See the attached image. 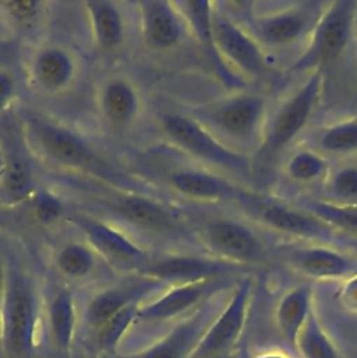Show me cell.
Here are the masks:
<instances>
[{
	"instance_id": "cell-18",
	"label": "cell",
	"mask_w": 357,
	"mask_h": 358,
	"mask_svg": "<svg viewBox=\"0 0 357 358\" xmlns=\"http://www.w3.org/2000/svg\"><path fill=\"white\" fill-rule=\"evenodd\" d=\"M101 120L113 131H126L137 124L144 112V98L139 85L125 74L104 77L95 94Z\"/></svg>"
},
{
	"instance_id": "cell-39",
	"label": "cell",
	"mask_w": 357,
	"mask_h": 358,
	"mask_svg": "<svg viewBox=\"0 0 357 358\" xmlns=\"http://www.w3.org/2000/svg\"><path fill=\"white\" fill-rule=\"evenodd\" d=\"M6 281H7V257L0 250V303L4 295Z\"/></svg>"
},
{
	"instance_id": "cell-9",
	"label": "cell",
	"mask_w": 357,
	"mask_h": 358,
	"mask_svg": "<svg viewBox=\"0 0 357 358\" xmlns=\"http://www.w3.org/2000/svg\"><path fill=\"white\" fill-rule=\"evenodd\" d=\"M357 29V1H329L297 57L287 66V76H302L336 63L350 46Z\"/></svg>"
},
{
	"instance_id": "cell-22",
	"label": "cell",
	"mask_w": 357,
	"mask_h": 358,
	"mask_svg": "<svg viewBox=\"0 0 357 358\" xmlns=\"http://www.w3.org/2000/svg\"><path fill=\"white\" fill-rule=\"evenodd\" d=\"M217 315L207 301L147 348L126 355L115 354L109 358H189Z\"/></svg>"
},
{
	"instance_id": "cell-37",
	"label": "cell",
	"mask_w": 357,
	"mask_h": 358,
	"mask_svg": "<svg viewBox=\"0 0 357 358\" xmlns=\"http://www.w3.org/2000/svg\"><path fill=\"white\" fill-rule=\"evenodd\" d=\"M17 87L10 71L0 67V113H3L14 101Z\"/></svg>"
},
{
	"instance_id": "cell-36",
	"label": "cell",
	"mask_w": 357,
	"mask_h": 358,
	"mask_svg": "<svg viewBox=\"0 0 357 358\" xmlns=\"http://www.w3.org/2000/svg\"><path fill=\"white\" fill-rule=\"evenodd\" d=\"M325 189V200L357 206V165H344L329 173Z\"/></svg>"
},
{
	"instance_id": "cell-2",
	"label": "cell",
	"mask_w": 357,
	"mask_h": 358,
	"mask_svg": "<svg viewBox=\"0 0 357 358\" xmlns=\"http://www.w3.org/2000/svg\"><path fill=\"white\" fill-rule=\"evenodd\" d=\"M186 113L228 148L252 157L263 138L269 105L265 95L244 88L192 105Z\"/></svg>"
},
{
	"instance_id": "cell-42",
	"label": "cell",
	"mask_w": 357,
	"mask_h": 358,
	"mask_svg": "<svg viewBox=\"0 0 357 358\" xmlns=\"http://www.w3.org/2000/svg\"><path fill=\"white\" fill-rule=\"evenodd\" d=\"M48 358H64V357H62V355H59L57 352H55V351H53L50 355H48Z\"/></svg>"
},
{
	"instance_id": "cell-43",
	"label": "cell",
	"mask_w": 357,
	"mask_h": 358,
	"mask_svg": "<svg viewBox=\"0 0 357 358\" xmlns=\"http://www.w3.org/2000/svg\"><path fill=\"white\" fill-rule=\"evenodd\" d=\"M265 358H281V357H265Z\"/></svg>"
},
{
	"instance_id": "cell-28",
	"label": "cell",
	"mask_w": 357,
	"mask_h": 358,
	"mask_svg": "<svg viewBox=\"0 0 357 358\" xmlns=\"http://www.w3.org/2000/svg\"><path fill=\"white\" fill-rule=\"evenodd\" d=\"M38 186L27 161L18 155L7 154V169L0 185L1 200L11 204L28 201Z\"/></svg>"
},
{
	"instance_id": "cell-14",
	"label": "cell",
	"mask_w": 357,
	"mask_h": 358,
	"mask_svg": "<svg viewBox=\"0 0 357 358\" xmlns=\"http://www.w3.org/2000/svg\"><path fill=\"white\" fill-rule=\"evenodd\" d=\"M253 282L249 277L238 280L224 308L214 317L189 358H231L249 313Z\"/></svg>"
},
{
	"instance_id": "cell-17",
	"label": "cell",
	"mask_w": 357,
	"mask_h": 358,
	"mask_svg": "<svg viewBox=\"0 0 357 358\" xmlns=\"http://www.w3.org/2000/svg\"><path fill=\"white\" fill-rule=\"evenodd\" d=\"M242 270V267L221 262L207 253L174 250L155 255L151 264L140 274L162 281L171 287L207 278L234 277Z\"/></svg>"
},
{
	"instance_id": "cell-38",
	"label": "cell",
	"mask_w": 357,
	"mask_h": 358,
	"mask_svg": "<svg viewBox=\"0 0 357 358\" xmlns=\"http://www.w3.org/2000/svg\"><path fill=\"white\" fill-rule=\"evenodd\" d=\"M339 299L344 308L357 312V273L343 280L339 291Z\"/></svg>"
},
{
	"instance_id": "cell-1",
	"label": "cell",
	"mask_w": 357,
	"mask_h": 358,
	"mask_svg": "<svg viewBox=\"0 0 357 358\" xmlns=\"http://www.w3.org/2000/svg\"><path fill=\"white\" fill-rule=\"evenodd\" d=\"M21 138L27 150L41 162L67 173L84 175L99 183L126 186L115 180L95 148L69 126L35 110H25L20 119Z\"/></svg>"
},
{
	"instance_id": "cell-21",
	"label": "cell",
	"mask_w": 357,
	"mask_h": 358,
	"mask_svg": "<svg viewBox=\"0 0 357 358\" xmlns=\"http://www.w3.org/2000/svg\"><path fill=\"white\" fill-rule=\"evenodd\" d=\"M134 7L140 36L150 50H174L190 35L174 1L140 0L134 3Z\"/></svg>"
},
{
	"instance_id": "cell-5",
	"label": "cell",
	"mask_w": 357,
	"mask_h": 358,
	"mask_svg": "<svg viewBox=\"0 0 357 358\" xmlns=\"http://www.w3.org/2000/svg\"><path fill=\"white\" fill-rule=\"evenodd\" d=\"M41 298L35 278L7 257V281L0 303V343L6 358H34Z\"/></svg>"
},
{
	"instance_id": "cell-4",
	"label": "cell",
	"mask_w": 357,
	"mask_h": 358,
	"mask_svg": "<svg viewBox=\"0 0 357 358\" xmlns=\"http://www.w3.org/2000/svg\"><path fill=\"white\" fill-rule=\"evenodd\" d=\"M158 126L168 145L196 165L224 175L235 182L253 176L252 157L237 152L199 124L186 110H167L160 115Z\"/></svg>"
},
{
	"instance_id": "cell-6",
	"label": "cell",
	"mask_w": 357,
	"mask_h": 358,
	"mask_svg": "<svg viewBox=\"0 0 357 358\" xmlns=\"http://www.w3.org/2000/svg\"><path fill=\"white\" fill-rule=\"evenodd\" d=\"M325 84V73L314 71L279 105L269 112L265 133L258 151L252 155L253 173L267 169L304 131L319 105Z\"/></svg>"
},
{
	"instance_id": "cell-8",
	"label": "cell",
	"mask_w": 357,
	"mask_h": 358,
	"mask_svg": "<svg viewBox=\"0 0 357 358\" xmlns=\"http://www.w3.org/2000/svg\"><path fill=\"white\" fill-rule=\"evenodd\" d=\"M185 214L203 253L242 268L260 266L269 260L266 242L245 221L220 214L206 217H192L186 211Z\"/></svg>"
},
{
	"instance_id": "cell-10",
	"label": "cell",
	"mask_w": 357,
	"mask_h": 358,
	"mask_svg": "<svg viewBox=\"0 0 357 358\" xmlns=\"http://www.w3.org/2000/svg\"><path fill=\"white\" fill-rule=\"evenodd\" d=\"M66 221L76 227L105 263L116 271L140 274L155 257V255L129 231L92 213L84 210L69 211Z\"/></svg>"
},
{
	"instance_id": "cell-25",
	"label": "cell",
	"mask_w": 357,
	"mask_h": 358,
	"mask_svg": "<svg viewBox=\"0 0 357 358\" xmlns=\"http://www.w3.org/2000/svg\"><path fill=\"white\" fill-rule=\"evenodd\" d=\"M52 264L60 278L71 282L91 278L102 266L111 268L83 236L57 245L52 255Z\"/></svg>"
},
{
	"instance_id": "cell-29",
	"label": "cell",
	"mask_w": 357,
	"mask_h": 358,
	"mask_svg": "<svg viewBox=\"0 0 357 358\" xmlns=\"http://www.w3.org/2000/svg\"><path fill=\"white\" fill-rule=\"evenodd\" d=\"M297 206L318 217L339 234L357 236V206L333 203L325 199L304 200Z\"/></svg>"
},
{
	"instance_id": "cell-23",
	"label": "cell",
	"mask_w": 357,
	"mask_h": 358,
	"mask_svg": "<svg viewBox=\"0 0 357 358\" xmlns=\"http://www.w3.org/2000/svg\"><path fill=\"white\" fill-rule=\"evenodd\" d=\"M181 15L183 17L189 34L195 38L200 49L203 50L207 62L210 63L213 71L218 77V80L228 87L230 90H244L246 83L237 77L221 60L211 29V13H213V1H202V0H176L174 1Z\"/></svg>"
},
{
	"instance_id": "cell-44",
	"label": "cell",
	"mask_w": 357,
	"mask_h": 358,
	"mask_svg": "<svg viewBox=\"0 0 357 358\" xmlns=\"http://www.w3.org/2000/svg\"><path fill=\"white\" fill-rule=\"evenodd\" d=\"M0 334H1V319H0Z\"/></svg>"
},
{
	"instance_id": "cell-11",
	"label": "cell",
	"mask_w": 357,
	"mask_h": 358,
	"mask_svg": "<svg viewBox=\"0 0 357 358\" xmlns=\"http://www.w3.org/2000/svg\"><path fill=\"white\" fill-rule=\"evenodd\" d=\"M213 39L224 64L242 81L266 80L272 74L267 53L248 29L228 14L220 1H213Z\"/></svg>"
},
{
	"instance_id": "cell-30",
	"label": "cell",
	"mask_w": 357,
	"mask_h": 358,
	"mask_svg": "<svg viewBox=\"0 0 357 358\" xmlns=\"http://www.w3.org/2000/svg\"><path fill=\"white\" fill-rule=\"evenodd\" d=\"M316 151L330 155L357 152V117L346 119L323 127L315 138Z\"/></svg>"
},
{
	"instance_id": "cell-33",
	"label": "cell",
	"mask_w": 357,
	"mask_h": 358,
	"mask_svg": "<svg viewBox=\"0 0 357 358\" xmlns=\"http://www.w3.org/2000/svg\"><path fill=\"white\" fill-rule=\"evenodd\" d=\"M141 303H136L122 309L120 312L115 313L109 317L105 323H102L97 330L95 334V344L97 348L106 355H115V350L129 327L137 320V312Z\"/></svg>"
},
{
	"instance_id": "cell-35",
	"label": "cell",
	"mask_w": 357,
	"mask_h": 358,
	"mask_svg": "<svg viewBox=\"0 0 357 358\" xmlns=\"http://www.w3.org/2000/svg\"><path fill=\"white\" fill-rule=\"evenodd\" d=\"M28 201L34 220L42 227H52L66 220L69 213L64 200L48 187H38Z\"/></svg>"
},
{
	"instance_id": "cell-24",
	"label": "cell",
	"mask_w": 357,
	"mask_h": 358,
	"mask_svg": "<svg viewBox=\"0 0 357 358\" xmlns=\"http://www.w3.org/2000/svg\"><path fill=\"white\" fill-rule=\"evenodd\" d=\"M92 43L104 53L118 52L126 41V20L118 3L87 0L83 3Z\"/></svg>"
},
{
	"instance_id": "cell-7",
	"label": "cell",
	"mask_w": 357,
	"mask_h": 358,
	"mask_svg": "<svg viewBox=\"0 0 357 358\" xmlns=\"http://www.w3.org/2000/svg\"><path fill=\"white\" fill-rule=\"evenodd\" d=\"M246 4V15L234 18L238 20L265 52L269 53L270 50L290 49L298 43L305 45L329 1H281L270 3V7L266 3L267 8H256V11L252 10L251 3Z\"/></svg>"
},
{
	"instance_id": "cell-3",
	"label": "cell",
	"mask_w": 357,
	"mask_h": 358,
	"mask_svg": "<svg viewBox=\"0 0 357 358\" xmlns=\"http://www.w3.org/2000/svg\"><path fill=\"white\" fill-rule=\"evenodd\" d=\"M101 192L94 197L101 213L95 215L115 222L126 231L133 229L151 238L196 243L183 210H176L162 200L127 186L106 183H101Z\"/></svg>"
},
{
	"instance_id": "cell-40",
	"label": "cell",
	"mask_w": 357,
	"mask_h": 358,
	"mask_svg": "<svg viewBox=\"0 0 357 358\" xmlns=\"http://www.w3.org/2000/svg\"><path fill=\"white\" fill-rule=\"evenodd\" d=\"M6 169H7V152L3 147V144L0 143V185L4 179V175H6Z\"/></svg>"
},
{
	"instance_id": "cell-31",
	"label": "cell",
	"mask_w": 357,
	"mask_h": 358,
	"mask_svg": "<svg viewBox=\"0 0 357 358\" xmlns=\"http://www.w3.org/2000/svg\"><path fill=\"white\" fill-rule=\"evenodd\" d=\"M284 171L287 176L297 183H315L326 180L329 175V162L319 151L302 148L291 154L286 162Z\"/></svg>"
},
{
	"instance_id": "cell-13",
	"label": "cell",
	"mask_w": 357,
	"mask_h": 358,
	"mask_svg": "<svg viewBox=\"0 0 357 358\" xmlns=\"http://www.w3.org/2000/svg\"><path fill=\"white\" fill-rule=\"evenodd\" d=\"M80 60L76 52L60 42L38 43L24 64L25 81L42 96H62L78 80Z\"/></svg>"
},
{
	"instance_id": "cell-15",
	"label": "cell",
	"mask_w": 357,
	"mask_h": 358,
	"mask_svg": "<svg viewBox=\"0 0 357 358\" xmlns=\"http://www.w3.org/2000/svg\"><path fill=\"white\" fill-rule=\"evenodd\" d=\"M162 180L181 199L200 204L232 203L239 207L253 193L241 183L196 164L168 168Z\"/></svg>"
},
{
	"instance_id": "cell-27",
	"label": "cell",
	"mask_w": 357,
	"mask_h": 358,
	"mask_svg": "<svg viewBox=\"0 0 357 358\" xmlns=\"http://www.w3.org/2000/svg\"><path fill=\"white\" fill-rule=\"evenodd\" d=\"M312 310V288L308 284L295 285L280 298L276 322L283 338L293 348H297L300 333Z\"/></svg>"
},
{
	"instance_id": "cell-19",
	"label": "cell",
	"mask_w": 357,
	"mask_h": 358,
	"mask_svg": "<svg viewBox=\"0 0 357 358\" xmlns=\"http://www.w3.org/2000/svg\"><path fill=\"white\" fill-rule=\"evenodd\" d=\"M168 287L162 281L143 274H127L125 280L108 285L92 295L87 303L84 319L94 331L115 313L127 306L144 303Z\"/></svg>"
},
{
	"instance_id": "cell-32",
	"label": "cell",
	"mask_w": 357,
	"mask_h": 358,
	"mask_svg": "<svg viewBox=\"0 0 357 358\" xmlns=\"http://www.w3.org/2000/svg\"><path fill=\"white\" fill-rule=\"evenodd\" d=\"M295 350L300 351L302 358H339L337 350L322 327L315 310L308 316Z\"/></svg>"
},
{
	"instance_id": "cell-12",
	"label": "cell",
	"mask_w": 357,
	"mask_h": 358,
	"mask_svg": "<svg viewBox=\"0 0 357 358\" xmlns=\"http://www.w3.org/2000/svg\"><path fill=\"white\" fill-rule=\"evenodd\" d=\"M239 207L255 222L276 234L287 235L300 239L301 242L335 246L342 238V234L297 204L290 206L252 193Z\"/></svg>"
},
{
	"instance_id": "cell-41",
	"label": "cell",
	"mask_w": 357,
	"mask_h": 358,
	"mask_svg": "<svg viewBox=\"0 0 357 358\" xmlns=\"http://www.w3.org/2000/svg\"><path fill=\"white\" fill-rule=\"evenodd\" d=\"M351 102L354 106H357V53H356V74H354V88H353Z\"/></svg>"
},
{
	"instance_id": "cell-26",
	"label": "cell",
	"mask_w": 357,
	"mask_h": 358,
	"mask_svg": "<svg viewBox=\"0 0 357 358\" xmlns=\"http://www.w3.org/2000/svg\"><path fill=\"white\" fill-rule=\"evenodd\" d=\"M48 323L53 351L67 358L77 326L76 301L67 287H59L52 294L48 305Z\"/></svg>"
},
{
	"instance_id": "cell-20",
	"label": "cell",
	"mask_w": 357,
	"mask_h": 358,
	"mask_svg": "<svg viewBox=\"0 0 357 358\" xmlns=\"http://www.w3.org/2000/svg\"><path fill=\"white\" fill-rule=\"evenodd\" d=\"M277 255L291 270L312 280H346L357 273V262L330 245H283Z\"/></svg>"
},
{
	"instance_id": "cell-16",
	"label": "cell",
	"mask_w": 357,
	"mask_h": 358,
	"mask_svg": "<svg viewBox=\"0 0 357 358\" xmlns=\"http://www.w3.org/2000/svg\"><path fill=\"white\" fill-rule=\"evenodd\" d=\"M232 284V277H220L171 285L153 299L140 305L136 322L158 323L189 312L192 313Z\"/></svg>"
},
{
	"instance_id": "cell-34",
	"label": "cell",
	"mask_w": 357,
	"mask_h": 358,
	"mask_svg": "<svg viewBox=\"0 0 357 358\" xmlns=\"http://www.w3.org/2000/svg\"><path fill=\"white\" fill-rule=\"evenodd\" d=\"M48 3L29 0H0V15L14 29H29L46 13Z\"/></svg>"
}]
</instances>
